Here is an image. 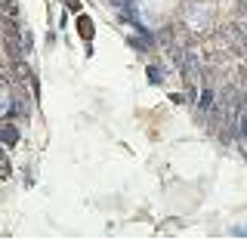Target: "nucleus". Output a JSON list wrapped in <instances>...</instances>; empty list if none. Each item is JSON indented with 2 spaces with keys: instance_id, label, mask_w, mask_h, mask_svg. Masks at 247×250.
I'll return each instance as SVG.
<instances>
[{
  "instance_id": "7",
  "label": "nucleus",
  "mask_w": 247,
  "mask_h": 250,
  "mask_svg": "<svg viewBox=\"0 0 247 250\" xmlns=\"http://www.w3.org/2000/svg\"><path fill=\"white\" fill-rule=\"evenodd\" d=\"M3 9H6L9 16H13V13H16V0H3Z\"/></svg>"
},
{
  "instance_id": "4",
  "label": "nucleus",
  "mask_w": 247,
  "mask_h": 250,
  "mask_svg": "<svg viewBox=\"0 0 247 250\" xmlns=\"http://www.w3.org/2000/svg\"><path fill=\"white\" fill-rule=\"evenodd\" d=\"M210 105H213V93L204 90V93H201V108H210Z\"/></svg>"
},
{
  "instance_id": "2",
  "label": "nucleus",
  "mask_w": 247,
  "mask_h": 250,
  "mask_svg": "<svg viewBox=\"0 0 247 250\" xmlns=\"http://www.w3.org/2000/svg\"><path fill=\"white\" fill-rule=\"evenodd\" d=\"M0 179H9V161L3 151H0Z\"/></svg>"
},
{
  "instance_id": "1",
  "label": "nucleus",
  "mask_w": 247,
  "mask_h": 250,
  "mask_svg": "<svg viewBox=\"0 0 247 250\" xmlns=\"http://www.w3.org/2000/svg\"><path fill=\"white\" fill-rule=\"evenodd\" d=\"M0 142H3V146H16V142H19V133H16V127H9V124H3V127H0Z\"/></svg>"
},
{
  "instance_id": "8",
  "label": "nucleus",
  "mask_w": 247,
  "mask_h": 250,
  "mask_svg": "<svg viewBox=\"0 0 247 250\" xmlns=\"http://www.w3.org/2000/svg\"><path fill=\"white\" fill-rule=\"evenodd\" d=\"M68 9H74V13H78V9H81V3H78V0H68Z\"/></svg>"
},
{
  "instance_id": "6",
  "label": "nucleus",
  "mask_w": 247,
  "mask_h": 250,
  "mask_svg": "<svg viewBox=\"0 0 247 250\" xmlns=\"http://www.w3.org/2000/svg\"><path fill=\"white\" fill-rule=\"evenodd\" d=\"M81 31H83V37H90V34H93V28H90V19H81Z\"/></svg>"
},
{
  "instance_id": "3",
  "label": "nucleus",
  "mask_w": 247,
  "mask_h": 250,
  "mask_svg": "<svg viewBox=\"0 0 247 250\" xmlns=\"http://www.w3.org/2000/svg\"><path fill=\"white\" fill-rule=\"evenodd\" d=\"M148 81H151V83H161V81H164V74H161L158 65H151V68H148Z\"/></svg>"
},
{
  "instance_id": "5",
  "label": "nucleus",
  "mask_w": 247,
  "mask_h": 250,
  "mask_svg": "<svg viewBox=\"0 0 247 250\" xmlns=\"http://www.w3.org/2000/svg\"><path fill=\"white\" fill-rule=\"evenodd\" d=\"M238 124H241V127H238V130H241V136L247 139V111H241V114H238Z\"/></svg>"
}]
</instances>
